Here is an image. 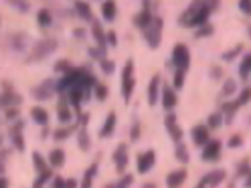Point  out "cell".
<instances>
[{
    "instance_id": "cell-1",
    "label": "cell",
    "mask_w": 251,
    "mask_h": 188,
    "mask_svg": "<svg viewBox=\"0 0 251 188\" xmlns=\"http://www.w3.org/2000/svg\"><path fill=\"white\" fill-rule=\"evenodd\" d=\"M219 8V2H193L180 14L178 24L184 28H199L209 23L211 12Z\"/></svg>"
},
{
    "instance_id": "cell-2",
    "label": "cell",
    "mask_w": 251,
    "mask_h": 188,
    "mask_svg": "<svg viewBox=\"0 0 251 188\" xmlns=\"http://www.w3.org/2000/svg\"><path fill=\"white\" fill-rule=\"evenodd\" d=\"M162 30H164V21L160 17H154L150 21V24L142 30V33H144V41H146V45L150 47L152 51H156L160 47V43H162Z\"/></svg>"
},
{
    "instance_id": "cell-3",
    "label": "cell",
    "mask_w": 251,
    "mask_h": 188,
    "mask_svg": "<svg viewBox=\"0 0 251 188\" xmlns=\"http://www.w3.org/2000/svg\"><path fill=\"white\" fill-rule=\"evenodd\" d=\"M134 59H128L122 71V97L126 101H130L134 95V87H136V77H134Z\"/></svg>"
},
{
    "instance_id": "cell-4",
    "label": "cell",
    "mask_w": 251,
    "mask_h": 188,
    "mask_svg": "<svg viewBox=\"0 0 251 188\" xmlns=\"http://www.w3.org/2000/svg\"><path fill=\"white\" fill-rule=\"evenodd\" d=\"M57 41L55 39H43V41H37L33 51H30V57H28V63H37V61H43L47 57H51L55 51H57Z\"/></svg>"
},
{
    "instance_id": "cell-5",
    "label": "cell",
    "mask_w": 251,
    "mask_h": 188,
    "mask_svg": "<svg viewBox=\"0 0 251 188\" xmlns=\"http://www.w3.org/2000/svg\"><path fill=\"white\" fill-rule=\"evenodd\" d=\"M172 65L175 69H180V71H186L191 67V51H188V47L178 43L172 47Z\"/></svg>"
},
{
    "instance_id": "cell-6",
    "label": "cell",
    "mask_w": 251,
    "mask_h": 188,
    "mask_svg": "<svg viewBox=\"0 0 251 188\" xmlns=\"http://www.w3.org/2000/svg\"><path fill=\"white\" fill-rule=\"evenodd\" d=\"M2 87H4V91L0 93V109H4V112H6L8 107H19V105L23 103L21 93L14 91V87H12L8 81H4Z\"/></svg>"
},
{
    "instance_id": "cell-7",
    "label": "cell",
    "mask_w": 251,
    "mask_h": 188,
    "mask_svg": "<svg viewBox=\"0 0 251 188\" xmlns=\"http://www.w3.org/2000/svg\"><path fill=\"white\" fill-rule=\"evenodd\" d=\"M156 6H158L156 2H142V10H140L136 17H134V26L140 28V30H144V28L150 24V21L154 19L152 10H154Z\"/></svg>"
},
{
    "instance_id": "cell-8",
    "label": "cell",
    "mask_w": 251,
    "mask_h": 188,
    "mask_svg": "<svg viewBox=\"0 0 251 188\" xmlns=\"http://www.w3.org/2000/svg\"><path fill=\"white\" fill-rule=\"evenodd\" d=\"M221 152H223V144L219 142V140H209V142L202 146L201 160L202 162H217L221 158Z\"/></svg>"
},
{
    "instance_id": "cell-9",
    "label": "cell",
    "mask_w": 251,
    "mask_h": 188,
    "mask_svg": "<svg viewBox=\"0 0 251 188\" xmlns=\"http://www.w3.org/2000/svg\"><path fill=\"white\" fill-rule=\"evenodd\" d=\"M23 130H25V121L23 119H17V123L10 125V130H8V138H10V142L14 146V150L17 152H25V138H23Z\"/></svg>"
},
{
    "instance_id": "cell-10",
    "label": "cell",
    "mask_w": 251,
    "mask_h": 188,
    "mask_svg": "<svg viewBox=\"0 0 251 188\" xmlns=\"http://www.w3.org/2000/svg\"><path fill=\"white\" fill-rule=\"evenodd\" d=\"M164 128H166V132H168V136L175 140V142L178 144L180 140H182V136H184V132H182V128L178 125V118H176V114L175 112H170V114H166V118H164Z\"/></svg>"
},
{
    "instance_id": "cell-11",
    "label": "cell",
    "mask_w": 251,
    "mask_h": 188,
    "mask_svg": "<svg viewBox=\"0 0 251 188\" xmlns=\"http://www.w3.org/2000/svg\"><path fill=\"white\" fill-rule=\"evenodd\" d=\"M112 160H114V164H116V168H118L120 174H124L126 168H128V162H130L128 144H126V142H120L118 148H116V152L112 154Z\"/></svg>"
},
{
    "instance_id": "cell-12",
    "label": "cell",
    "mask_w": 251,
    "mask_h": 188,
    "mask_svg": "<svg viewBox=\"0 0 251 188\" xmlns=\"http://www.w3.org/2000/svg\"><path fill=\"white\" fill-rule=\"evenodd\" d=\"M55 95V81L53 79H45L33 89V97L37 101H49Z\"/></svg>"
},
{
    "instance_id": "cell-13",
    "label": "cell",
    "mask_w": 251,
    "mask_h": 188,
    "mask_svg": "<svg viewBox=\"0 0 251 188\" xmlns=\"http://www.w3.org/2000/svg\"><path fill=\"white\" fill-rule=\"evenodd\" d=\"M156 164V152L154 150H146L138 156V160H136V170L140 172V174H148V172L154 168Z\"/></svg>"
},
{
    "instance_id": "cell-14",
    "label": "cell",
    "mask_w": 251,
    "mask_h": 188,
    "mask_svg": "<svg viewBox=\"0 0 251 188\" xmlns=\"http://www.w3.org/2000/svg\"><path fill=\"white\" fill-rule=\"evenodd\" d=\"M160 101H162V107H164L166 112L170 114L172 109H175V107L178 105L176 91L172 89V87H168V85H162V89H160Z\"/></svg>"
},
{
    "instance_id": "cell-15",
    "label": "cell",
    "mask_w": 251,
    "mask_h": 188,
    "mask_svg": "<svg viewBox=\"0 0 251 188\" xmlns=\"http://www.w3.org/2000/svg\"><path fill=\"white\" fill-rule=\"evenodd\" d=\"M191 138H193V144L195 146H205L209 140H211V130L207 128L205 123H199V125H195V128L191 130Z\"/></svg>"
},
{
    "instance_id": "cell-16",
    "label": "cell",
    "mask_w": 251,
    "mask_h": 188,
    "mask_svg": "<svg viewBox=\"0 0 251 188\" xmlns=\"http://www.w3.org/2000/svg\"><path fill=\"white\" fill-rule=\"evenodd\" d=\"M160 87H162V77L156 73L150 83H148V105H156L160 99Z\"/></svg>"
},
{
    "instance_id": "cell-17",
    "label": "cell",
    "mask_w": 251,
    "mask_h": 188,
    "mask_svg": "<svg viewBox=\"0 0 251 188\" xmlns=\"http://www.w3.org/2000/svg\"><path fill=\"white\" fill-rule=\"evenodd\" d=\"M225 178H227L225 170H211L201 182H202V186H205V188H217L221 182H225Z\"/></svg>"
},
{
    "instance_id": "cell-18",
    "label": "cell",
    "mask_w": 251,
    "mask_h": 188,
    "mask_svg": "<svg viewBox=\"0 0 251 188\" xmlns=\"http://www.w3.org/2000/svg\"><path fill=\"white\" fill-rule=\"evenodd\" d=\"M116 125H118V116L116 112H109L105 116V121H103V128L100 130V138L105 140V138H112L114 132H116Z\"/></svg>"
},
{
    "instance_id": "cell-19",
    "label": "cell",
    "mask_w": 251,
    "mask_h": 188,
    "mask_svg": "<svg viewBox=\"0 0 251 188\" xmlns=\"http://www.w3.org/2000/svg\"><path fill=\"white\" fill-rule=\"evenodd\" d=\"M57 118H59L61 125H69V121H71V118H73L71 107H69V103H67L65 95H63V97L59 99V105H57Z\"/></svg>"
},
{
    "instance_id": "cell-20",
    "label": "cell",
    "mask_w": 251,
    "mask_h": 188,
    "mask_svg": "<svg viewBox=\"0 0 251 188\" xmlns=\"http://www.w3.org/2000/svg\"><path fill=\"white\" fill-rule=\"evenodd\" d=\"M91 35H93V41H96V45L100 47V49H107L105 47V30H103L101 23L91 21Z\"/></svg>"
},
{
    "instance_id": "cell-21",
    "label": "cell",
    "mask_w": 251,
    "mask_h": 188,
    "mask_svg": "<svg viewBox=\"0 0 251 188\" xmlns=\"http://www.w3.org/2000/svg\"><path fill=\"white\" fill-rule=\"evenodd\" d=\"M98 170H100L98 162H93V164L83 172V178H81V182H79V188H93V180H96V176H98Z\"/></svg>"
},
{
    "instance_id": "cell-22",
    "label": "cell",
    "mask_w": 251,
    "mask_h": 188,
    "mask_svg": "<svg viewBox=\"0 0 251 188\" xmlns=\"http://www.w3.org/2000/svg\"><path fill=\"white\" fill-rule=\"evenodd\" d=\"M184 180H186V170H184V168L172 170L170 174L166 176V186H168V188H176V186H180Z\"/></svg>"
},
{
    "instance_id": "cell-23",
    "label": "cell",
    "mask_w": 251,
    "mask_h": 188,
    "mask_svg": "<svg viewBox=\"0 0 251 188\" xmlns=\"http://www.w3.org/2000/svg\"><path fill=\"white\" fill-rule=\"evenodd\" d=\"M101 17L105 23H114L116 17H118V4L114 0H107V2L101 4Z\"/></svg>"
},
{
    "instance_id": "cell-24",
    "label": "cell",
    "mask_w": 251,
    "mask_h": 188,
    "mask_svg": "<svg viewBox=\"0 0 251 188\" xmlns=\"http://www.w3.org/2000/svg\"><path fill=\"white\" fill-rule=\"evenodd\" d=\"M30 118H33L35 123L43 125V128H47V125H49V114H47V109L41 107V105H35L33 109H30Z\"/></svg>"
},
{
    "instance_id": "cell-25",
    "label": "cell",
    "mask_w": 251,
    "mask_h": 188,
    "mask_svg": "<svg viewBox=\"0 0 251 188\" xmlns=\"http://www.w3.org/2000/svg\"><path fill=\"white\" fill-rule=\"evenodd\" d=\"M73 8H75L77 17H79L81 21H87V23H91V21H93V12H91L89 2H75V4H73Z\"/></svg>"
},
{
    "instance_id": "cell-26",
    "label": "cell",
    "mask_w": 251,
    "mask_h": 188,
    "mask_svg": "<svg viewBox=\"0 0 251 188\" xmlns=\"http://www.w3.org/2000/svg\"><path fill=\"white\" fill-rule=\"evenodd\" d=\"M77 128H79V125H61V128H57V130L53 132V140H57V142H65L69 136L75 134Z\"/></svg>"
},
{
    "instance_id": "cell-27",
    "label": "cell",
    "mask_w": 251,
    "mask_h": 188,
    "mask_svg": "<svg viewBox=\"0 0 251 188\" xmlns=\"http://www.w3.org/2000/svg\"><path fill=\"white\" fill-rule=\"evenodd\" d=\"M10 41H12V43H10L12 49L19 51V53H23V51L26 49V45H28V35H26V33H14Z\"/></svg>"
},
{
    "instance_id": "cell-28",
    "label": "cell",
    "mask_w": 251,
    "mask_h": 188,
    "mask_svg": "<svg viewBox=\"0 0 251 188\" xmlns=\"http://www.w3.org/2000/svg\"><path fill=\"white\" fill-rule=\"evenodd\" d=\"M37 24H39L41 28H49V26L53 24V14H51V10L47 8V6L37 12Z\"/></svg>"
},
{
    "instance_id": "cell-29",
    "label": "cell",
    "mask_w": 251,
    "mask_h": 188,
    "mask_svg": "<svg viewBox=\"0 0 251 188\" xmlns=\"http://www.w3.org/2000/svg\"><path fill=\"white\" fill-rule=\"evenodd\" d=\"M77 146H79L81 152H87V150L91 148V140H89L87 128H81L79 132H77Z\"/></svg>"
},
{
    "instance_id": "cell-30",
    "label": "cell",
    "mask_w": 251,
    "mask_h": 188,
    "mask_svg": "<svg viewBox=\"0 0 251 188\" xmlns=\"http://www.w3.org/2000/svg\"><path fill=\"white\" fill-rule=\"evenodd\" d=\"M49 164L53 168H63V164H65V152L55 148L51 154H49Z\"/></svg>"
},
{
    "instance_id": "cell-31",
    "label": "cell",
    "mask_w": 251,
    "mask_h": 188,
    "mask_svg": "<svg viewBox=\"0 0 251 188\" xmlns=\"http://www.w3.org/2000/svg\"><path fill=\"white\" fill-rule=\"evenodd\" d=\"M175 158H176V162H180V164H188L191 162V154H188V148L184 146V144H176V148H175Z\"/></svg>"
},
{
    "instance_id": "cell-32",
    "label": "cell",
    "mask_w": 251,
    "mask_h": 188,
    "mask_svg": "<svg viewBox=\"0 0 251 188\" xmlns=\"http://www.w3.org/2000/svg\"><path fill=\"white\" fill-rule=\"evenodd\" d=\"M207 128L209 130H217V128H221V125H223V114L221 112H213L209 118H207Z\"/></svg>"
},
{
    "instance_id": "cell-33",
    "label": "cell",
    "mask_w": 251,
    "mask_h": 188,
    "mask_svg": "<svg viewBox=\"0 0 251 188\" xmlns=\"http://www.w3.org/2000/svg\"><path fill=\"white\" fill-rule=\"evenodd\" d=\"M249 71H251V55H243L241 65H239V75H241L243 81L249 79Z\"/></svg>"
},
{
    "instance_id": "cell-34",
    "label": "cell",
    "mask_w": 251,
    "mask_h": 188,
    "mask_svg": "<svg viewBox=\"0 0 251 188\" xmlns=\"http://www.w3.org/2000/svg\"><path fill=\"white\" fill-rule=\"evenodd\" d=\"M132 182H134V174H124L118 182H114V184H105L103 188H130Z\"/></svg>"
},
{
    "instance_id": "cell-35",
    "label": "cell",
    "mask_w": 251,
    "mask_h": 188,
    "mask_svg": "<svg viewBox=\"0 0 251 188\" xmlns=\"http://www.w3.org/2000/svg\"><path fill=\"white\" fill-rule=\"evenodd\" d=\"M53 178V170H47V172H41V174L33 180V188H45L47 182Z\"/></svg>"
},
{
    "instance_id": "cell-36",
    "label": "cell",
    "mask_w": 251,
    "mask_h": 188,
    "mask_svg": "<svg viewBox=\"0 0 251 188\" xmlns=\"http://www.w3.org/2000/svg\"><path fill=\"white\" fill-rule=\"evenodd\" d=\"M243 53V43H239V45H235L233 49H229V51H225L223 55H221V59L225 61V63H231L235 57H239Z\"/></svg>"
},
{
    "instance_id": "cell-37",
    "label": "cell",
    "mask_w": 251,
    "mask_h": 188,
    "mask_svg": "<svg viewBox=\"0 0 251 188\" xmlns=\"http://www.w3.org/2000/svg\"><path fill=\"white\" fill-rule=\"evenodd\" d=\"M249 97H251V91H249V87H243V89H241V93L237 95V99L233 101L235 109H239V107H245V105L249 103Z\"/></svg>"
},
{
    "instance_id": "cell-38",
    "label": "cell",
    "mask_w": 251,
    "mask_h": 188,
    "mask_svg": "<svg viewBox=\"0 0 251 188\" xmlns=\"http://www.w3.org/2000/svg\"><path fill=\"white\" fill-rule=\"evenodd\" d=\"M33 164H35V170L39 172V174H41V172L49 170V166H47V160L43 158L41 152H33Z\"/></svg>"
},
{
    "instance_id": "cell-39",
    "label": "cell",
    "mask_w": 251,
    "mask_h": 188,
    "mask_svg": "<svg viewBox=\"0 0 251 188\" xmlns=\"http://www.w3.org/2000/svg\"><path fill=\"white\" fill-rule=\"evenodd\" d=\"M213 33H215V26H213L211 23H207V24H202V26L197 28L195 39H205V37H211Z\"/></svg>"
},
{
    "instance_id": "cell-40",
    "label": "cell",
    "mask_w": 251,
    "mask_h": 188,
    "mask_svg": "<svg viewBox=\"0 0 251 188\" xmlns=\"http://www.w3.org/2000/svg\"><path fill=\"white\" fill-rule=\"evenodd\" d=\"M142 138V125H140V121L138 119H134V123H132V128H130V142H138V140Z\"/></svg>"
},
{
    "instance_id": "cell-41",
    "label": "cell",
    "mask_w": 251,
    "mask_h": 188,
    "mask_svg": "<svg viewBox=\"0 0 251 188\" xmlns=\"http://www.w3.org/2000/svg\"><path fill=\"white\" fill-rule=\"evenodd\" d=\"M184 77H186V71H180V69H175V77H172V83H175V87L172 89H182L184 87Z\"/></svg>"
},
{
    "instance_id": "cell-42",
    "label": "cell",
    "mask_w": 251,
    "mask_h": 188,
    "mask_svg": "<svg viewBox=\"0 0 251 188\" xmlns=\"http://www.w3.org/2000/svg\"><path fill=\"white\" fill-rule=\"evenodd\" d=\"M89 57L91 59H96V61H103V59H107L105 55H107V49H100V47H89Z\"/></svg>"
},
{
    "instance_id": "cell-43",
    "label": "cell",
    "mask_w": 251,
    "mask_h": 188,
    "mask_svg": "<svg viewBox=\"0 0 251 188\" xmlns=\"http://www.w3.org/2000/svg\"><path fill=\"white\" fill-rule=\"evenodd\" d=\"M249 170H251V162H249V158H243V162H239V166H237V178L249 176Z\"/></svg>"
},
{
    "instance_id": "cell-44",
    "label": "cell",
    "mask_w": 251,
    "mask_h": 188,
    "mask_svg": "<svg viewBox=\"0 0 251 188\" xmlns=\"http://www.w3.org/2000/svg\"><path fill=\"white\" fill-rule=\"evenodd\" d=\"M243 142H245L243 136H241V134H235V136H231V138L227 140V146H229L231 150H237V148L243 146Z\"/></svg>"
},
{
    "instance_id": "cell-45",
    "label": "cell",
    "mask_w": 251,
    "mask_h": 188,
    "mask_svg": "<svg viewBox=\"0 0 251 188\" xmlns=\"http://www.w3.org/2000/svg\"><path fill=\"white\" fill-rule=\"evenodd\" d=\"M53 69H55V73H61V75H65V73H67V71L71 69V63H69L67 59H59V61L55 63V67H53Z\"/></svg>"
},
{
    "instance_id": "cell-46",
    "label": "cell",
    "mask_w": 251,
    "mask_h": 188,
    "mask_svg": "<svg viewBox=\"0 0 251 188\" xmlns=\"http://www.w3.org/2000/svg\"><path fill=\"white\" fill-rule=\"evenodd\" d=\"M235 91H237V81H235V79H225V83H223V95L225 97L233 95Z\"/></svg>"
},
{
    "instance_id": "cell-47",
    "label": "cell",
    "mask_w": 251,
    "mask_h": 188,
    "mask_svg": "<svg viewBox=\"0 0 251 188\" xmlns=\"http://www.w3.org/2000/svg\"><path fill=\"white\" fill-rule=\"evenodd\" d=\"M93 93H96V99L98 101H105V97H107V85L98 83L96 87H93Z\"/></svg>"
},
{
    "instance_id": "cell-48",
    "label": "cell",
    "mask_w": 251,
    "mask_h": 188,
    "mask_svg": "<svg viewBox=\"0 0 251 188\" xmlns=\"http://www.w3.org/2000/svg\"><path fill=\"white\" fill-rule=\"evenodd\" d=\"M100 67H101V71H103L105 75H112V73L116 71V63L109 61V59H103V61H100Z\"/></svg>"
},
{
    "instance_id": "cell-49",
    "label": "cell",
    "mask_w": 251,
    "mask_h": 188,
    "mask_svg": "<svg viewBox=\"0 0 251 188\" xmlns=\"http://www.w3.org/2000/svg\"><path fill=\"white\" fill-rule=\"evenodd\" d=\"M8 4H10V6H14V8H17L19 12H23V14L30 10V4H28V2H23V0H10Z\"/></svg>"
},
{
    "instance_id": "cell-50",
    "label": "cell",
    "mask_w": 251,
    "mask_h": 188,
    "mask_svg": "<svg viewBox=\"0 0 251 188\" xmlns=\"http://www.w3.org/2000/svg\"><path fill=\"white\" fill-rule=\"evenodd\" d=\"M105 47H118V35H116V30H105Z\"/></svg>"
},
{
    "instance_id": "cell-51",
    "label": "cell",
    "mask_w": 251,
    "mask_h": 188,
    "mask_svg": "<svg viewBox=\"0 0 251 188\" xmlns=\"http://www.w3.org/2000/svg\"><path fill=\"white\" fill-rule=\"evenodd\" d=\"M6 119L8 121H12V119H19V114H21V107H8L6 109Z\"/></svg>"
},
{
    "instance_id": "cell-52",
    "label": "cell",
    "mask_w": 251,
    "mask_h": 188,
    "mask_svg": "<svg viewBox=\"0 0 251 188\" xmlns=\"http://www.w3.org/2000/svg\"><path fill=\"white\" fill-rule=\"evenodd\" d=\"M51 180H53L51 182L53 188H65V178H63V176H53Z\"/></svg>"
},
{
    "instance_id": "cell-53",
    "label": "cell",
    "mask_w": 251,
    "mask_h": 188,
    "mask_svg": "<svg viewBox=\"0 0 251 188\" xmlns=\"http://www.w3.org/2000/svg\"><path fill=\"white\" fill-rule=\"evenodd\" d=\"M79 116V123H81V128H87V123H89V114L87 112H81V114H77ZM77 123V125H79Z\"/></svg>"
},
{
    "instance_id": "cell-54",
    "label": "cell",
    "mask_w": 251,
    "mask_h": 188,
    "mask_svg": "<svg viewBox=\"0 0 251 188\" xmlns=\"http://www.w3.org/2000/svg\"><path fill=\"white\" fill-rule=\"evenodd\" d=\"M211 77H213V79H221V77H223V69L221 67H213L211 69Z\"/></svg>"
},
{
    "instance_id": "cell-55",
    "label": "cell",
    "mask_w": 251,
    "mask_h": 188,
    "mask_svg": "<svg viewBox=\"0 0 251 188\" xmlns=\"http://www.w3.org/2000/svg\"><path fill=\"white\" fill-rule=\"evenodd\" d=\"M65 188H79V180L77 178H67L65 180Z\"/></svg>"
},
{
    "instance_id": "cell-56",
    "label": "cell",
    "mask_w": 251,
    "mask_h": 188,
    "mask_svg": "<svg viewBox=\"0 0 251 188\" xmlns=\"http://www.w3.org/2000/svg\"><path fill=\"white\" fill-rule=\"evenodd\" d=\"M73 37H75V39H85V28H83V26L73 28Z\"/></svg>"
},
{
    "instance_id": "cell-57",
    "label": "cell",
    "mask_w": 251,
    "mask_h": 188,
    "mask_svg": "<svg viewBox=\"0 0 251 188\" xmlns=\"http://www.w3.org/2000/svg\"><path fill=\"white\" fill-rule=\"evenodd\" d=\"M239 10L243 14H249V2H247V0H241V2H239Z\"/></svg>"
},
{
    "instance_id": "cell-58",
    "label": "cell",
    "mask_w": 251,
    "mask_h": 188,
    "mask_svg": "<svg viewBox=\"0 0 251 188\" xmlns=\"http://www.w3.org/2000/svg\"><path fill=\"white\" fill-rule=\"evenodd\" d=\"M0 188H8V180L4 176H0Z\"/></svg>"
},
{
    "instance_id": "cell-59",
    "label": "cell",
    "mask_w": 251,
    "mask_h": 188,
    "mask_svg": "<svg viewBox=\"0 0 251 188\" xmlns=\"http://www.w3.org/2000/svg\"><path fill=\"white\" fill-rule=\"evenodd\" d=\"M243 188H251V180H249V176L243 178Z\"/></svg>"
},
{
    "instance_id": "cell-60",
    "label": "cell",
    "mask_w": 251,
    "mask_h": 188,
    "mask_svg": "<svg viewBox=\"0 0 251 188\" xmlns=\"http://www.w3.org/2000/svg\"><path fill=\"white\" fill-rule=\"evenodd\" d=\"M47 136H49V125H47V128L43 130V140H47Z\"/></svg>"
},
{
    "instance_id": "cell-61",
    "label": "cell",
    "mask_w": 251,
    "mask_h": 188,
    "mask_svg": "<svg viewBox=\"0 0 251 188\" xmlns=\"http://www.w3.org/2000/svg\"><path fill=\"white\" fill-rule=\"evenodd\" d=\"M4 174V160H0V176Z\"/></svg>"
},
{
    "instance_id": "cell-62",
    "label": "cell",
    "mask_w": 251,
    "mask_h": 188,
    "mask_svg": "<svg viewBox=\"0 0 251 188\" xmlns=\"http://www.w3.org/2000/svg\"><path fill=\"white\" fill-rule=\"evenodd\" d=\"M142 188H156V184H154V182H148V184H144Z\"/></svg>"
},
{
    "instance_id": "cell-63",
    "label": "cell",
    "mask_w": 251,
    "mask_h": 188,
    "mask_svg": "<svg viewBox=\"0 0 251 188\" xmlns=\"http://www.w3.org/2000/svg\"><path fill=\"white\" fill-rule=\"evenodd\" d=\"M195 188H205V186H202V182H199V184H197Z\"/></svg>"
}]
</instances>
